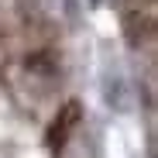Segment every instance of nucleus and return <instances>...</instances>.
<instances>
[{"instance_id":"f257e3e1","label":"nucleus","mask_w":158,"mask_h":158,"mask_svg":"<svg viewBox=\"0 0 158 158\" xmlns=\"http://www.w3.org/2000/svg\"><path fill=\"white\" fill-rule=\"evenodd\" d=\"M4 83L24 110H41L62 86V52L41 31H21L4 62Z\"/></svg>"}]
</instances>
